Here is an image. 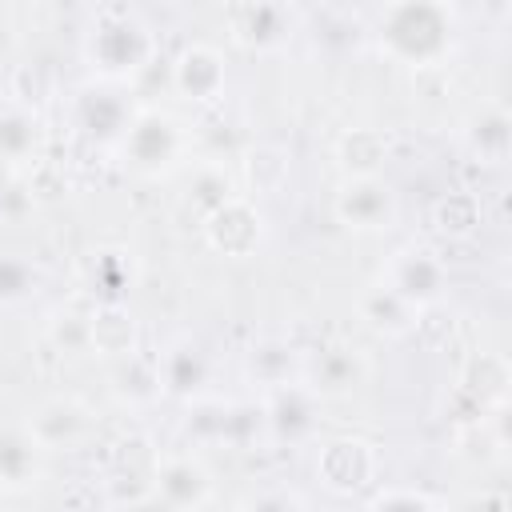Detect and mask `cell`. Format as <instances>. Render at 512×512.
I'll list each match as a JSON object with an SVG mask.
<instances>
[{"label": "cell", "instance_id": "cell-29", "mask_svg": "<svg viewBox=\"0 0 512 512\" xmlns=\"http://www.w3.org/2000/svg\"><path fill=\"white\" fill-rule=\"evenodd\" d=\"M0 308H4V304H0Z\"/></svg>", "mask_w": 512, "mask_h": 512}, {"label": "cell", "instance_id": "cell-26", "mask_svg": "<svg viewBox=\"0 0 512 512\" xmlns=\"http://www.w3.org/2000/svg\"><path fill=\"white\" fill-rule=\"evenodd\" d=\"M32 268L24 260H0V304H12V300H24L28 288H32Z\"/></svg>", "mask_w": 512, "mask_h": 512}, {"label": "cell", "instance_id": "cell-18", "mask_svg": "<svg viewBox=\"0 0 512 512\" xmlns=\"http://www.w3.org/2000/svg\"><path fill=\"white\" fill-rule=\"evenodd\" d=\"M156 376H160V388H168L176 396H196L200 384H204V376H208V360H204V352L196 344L184 340V344H172L164 352Z\"/></svg>", "mask_w": 512, "mask_h": 512}, {"label": "cell", "instance_id": "cell-19", "mask_svg": "<svg viewBox=\"0 0 512 512\" xmlns=\"http://www.w3.org/2000/svg\"><path fill=\"white\" fill-rule=\"evenodd\" d=\"M236 40L252 44V48H276L280 40H288V12L280 4H256V8H236Z\"/></svg>", "mask_w": 512, "mask_h": 512}, {"label": "cell", "instance_id": "cell-3", "mask_svg": "<svg viewBox=\"0 0 512 512\" xmlns=\"http://www.w3.org/2000/svg\"><path fill=\"white\" fill-rule=\"evenodd\" d=\"M380 284H384L392 296H400L412 312H420V308H428V304H436V300L444 296L448 268H444V260H440L432 248H424V244H404V248H396V252L388 256V264H384V272H380Z\"/></svg>", "mask_w": 512, "mask_h": 512}, {"label": "cell", "instance_id": "cell-1", "mask_svg": "<svg viewBox=\"0 0 512 512\" xmlns=\"http://www.w3.org/2000/svg\"><path fill=\"white\" fill-rule=\"evenodd\" d=\"M452 32V12L444 4H392L376 20L380 48L408 68L436 64L452 48Z\"/></svg>", "mask_w": 512, "mask_h": 512}, {"label": "cell", "instance_id": "cell-8", "mask_svg": "<svg viewBox=\"0 0 512 512\" xmlns=\"http://www.w3.org/2000/svg\"><path fill=\"white\" fill-rule=\"evenodd\" d=\"M300 376L312 396H348L364 380V360L352 348H320L308 364H300Z\"/></svg>", "mask_w": 512, "mask_h": 512}, {"label": "cell", "instance_id": "cell-10", "mask_svg": "<svg viewBox=\"0 0 512 512\" xmlns=\"http://www.w3.org/2000/svg\"><path fill=\"white\" fill-rule=\"evenodd\" d=\"M24 428H28V436H32L44 452H52V448L76 444V440L84 436V428H88V412H84L80 400H72V396H56V400H44V404L32 412V420H28Z\"/></svg>", "mask_w": 512, "mask_h": 512}, {"label": "cell", "instance_id": "cell-9", "mask_svg": "<svg viewBox=\"0 0 512 512\" xmlns=\"http://www.w3.org/2000/svg\"><path fill=\"white\" fill-rule=\"evenodd\" d=\"M160 500H168L176 512H188V508H200L212 492V480L204 472L200 460L192 456H164L156 464V488H152Z\"/></svg>", "mask_w": 512, "mask_h": 512}, {"label": "cell", "instance_id": "cell-5", "mask_svg": "<svg viewBox=\"0 0 512 512\" xmlns=\"http://www.w3.org/2000/svg\"><path fill=\"white\" fill-rule=\"evenodd\" d=\"M332 212L344 228L352 232H380L392 224L396 216V192L388 180L380 176H348L340 188H336V200H332Z\"/></svg>", "mask_w": 512, "mask_h": 512}, {"label": "cell", "instance_id": "cell-17", "mask_svg": "<svg viewBox=\"0 0 512 512\" xmlns=\"http://www.w3.org/2000/svg\"><path fill=\"white\" fill-rule=\"evenodd\" d=\"M468 148L484 160V164H504L508 148H512V120L500 104H488L472 116L468 124Z\"/></svg>", "mask_w": 512, "mask_h": 512}, {"label": "cell", "instance_id": "cell-7", "mask_svg": "<svg viewBox=\"0 0 512 512\" xmlns=\"http://www.w3.org/2000/svg\"><path fill=\"white\" fill-rule=\"evenodd\" d=\"M372 472H376V452L368 440H356V436L328 440L316 456V476L336 492H352V488L368 484Z\"/></svg>", "mask_w": 512, "mask_h": 512}, {"label": "cell", "instance_id": "cell-24", "mask_svg": "<svg viewBox=\"0 0 512 512\" xmlns=\"http://www.w3.org/2000/svg\"><path fill=\"white\" fill-rule=\"evenodd\" d=\"M304 496L284 488V484H260L252 492H244V500L236 504V512H304Z\"/></svg>", "mask_w": 512, "mask_h": 512}, {"label": "cell", "instance_id": "cell-11", "mask_svg": "<svg viewBox=\"0 0 512 512\" xmlns=\"http://www.w3.org/2000/svg\"><path fill=\"white\" fill-rule=\"evenodd\" d=\"M172 84L188 100H212L224 88V60H220V52H212L204 44L184 48L180 60L172 64Z\"/></svg>", "mask_w": 512, "mask_h": 512}, {"label": "cell", "instance_id": "cell-12", "mask_svg": "<svg viewBox=\"0 0 512 512\" xmlns=\"http://www.w3.org/2000/svg\"><path fill=\"white\" fill-rule=\"evenodd\" d=\"M312 392L304 388V384H284V388H276L272 396H268V404H264V424L280 436V440H288V444H296V440H304L308 432H312Z\"/></svg>", "mask_w": 512, "mask_h": 512}, {"label": "cell", "instance_id": "cell-21", "mask_svg": "<svg viewBox=\"0 0 512 512\" xmlns=\"http://www.w3.org/2000/svg\"><path fill=\"white\" fill-rule=\"evenodd\" d=\"M248 372L264 384V388H284V384H292V376L300 372V360H296V352L288 348V344H280V340H264L260 348H252L248 352Z\"/></svg>", "mask_w": 512, "mask_h": 512}, {"label": "cell", "instance_id": "cell-23", "mask_svg": "<svg viewBox=\"0 0 512 512\" xmlns=\"http://www.w3.org/2000/svg\"><path fill=\"white\" fill-rule=\"evenodd\" d=\"M288 172H292V164H288L284 148H256L248 156V180H252V192H260V196L280 192Z\"/></svg>", "mask_w": 512, "mask_h": 512}, {"label": "cell", "instance_id": "cell-6", "mask_svg": "<svg viewBox=\"0 0 512 512\" xmlns=\"http://www.w3.org/2000/svg\"><path fill=\"white\" fill-rule=\"evenodd\" d=\"M204 232H208V244L224 256H252L264 240V216L256 212L252 200L244 196H232L224 200L212 216H204Z\"/></svg>", "mask_w": 512, "mask_h": 512}, {"label": "cell", "instance_id": "cell-14", "mask_svg": "<svg viewBox=\"0 0 512 512\" xmlns=\"http://www.w3.org/2000/svg\"><path fill=\"white\" fill-rule=\"evenodd\" d=\"M44 448L28 436V428H4L0 432V484L4 488H28L40 476Z\"/></svg>", "mask_w": 512, "mask_h": 512}, {"label": "cell", "instance_id": "cell-16", "mask_svg": "<svg viewBox=\"0 0 512 512\" xmlns=\"http://www.w3.org/2000/svg\"><path fill=\"white\" fill-rule=\"evenodd\" d=\"M40 144V120L32 108L4 100L0 104V160L4 164H24L28 156H36Z\"/></svg>", "mask_w": 512, "mask_h": 512}, {"label": "cell", "instance_id": "cell-20", "mask_svg": "<svg viewBox=\"0 0 512 512\" xmlns=\"http://www.w3.org/2000/svg\"><path fill=\"white\" fill-rule=\"evenodd\" d=\"M360 312H364V320H368L376 332H384V336H400V332H408V328L416 324V312H412L400 296H392L384 284H372V288L364 292Z\"/></svg>", "mask_w": 512, "mask_h": 512}, {"label": "cell", "instance_id": "cell-2", "mask_svg": "<svg viewBox=\"0 0 512 512\" xmlns=\"http://www.w3.org/2000/svg\"><path fill=\"white\" fill-rule=\"evenodd\" d=\"M84 52L92 68L104 80H128L136 76L152 56V32L148 24L128 8H104L84 40Z\"/></svg>", "mask_w": 512, "mask_h": 512}, {"label": "cell", "instance_id": "cell-22", "mask_svg": "<svg viewBox=\"0 0 512 512\" xmlns=\"http://www.w3.org/2000/svg\"><path fill=\"white\" fill-rule=\"evenodd\" d=\"M384 152H388V140L372 128H356L352 136L340 140V156H344V168L352 176H376Z\"/></svg>", "mask_w": 512, "mask_h": 512}, {"label": "cell", "instance_id": "cell-15", "mask_svg": "<svg viewBox=\"0 0 512 512\" xmlns=\"http://www.w3.org/2000/svg\"><path fill=\"white\" fill-rule=\"evenodd\" d=\"M132 340H136V320L120 300H104L92 316H88V344L108 352V356H132Z\"/></svg>", "mask_w": 512, "mask_h": 512}, {"label": "cell", "instance_id": "cell-28", "mask_svg": "<svg viewBox=\"0 0 512 512\" xmlns=\"http://www.w3.org/2000/svg\"><path fill=\"white\" fill-rule=\"evenodd\" d=\"M128 512H176V508H172L168 500H160L156 492H148V496H140V500H136Z\"/></svg>", "mask_w": 512, "mask_h": 512}, {"label": "cell", "instance_id": "cell-13", "mask_svg": "<svg viewBox=\"0 0 512 512\" xmlns=\"http://www.w3.org/2000/svg\"><path fill=\"white\" fill-rule=\"evenodd\" d=\"M76 120L88 136H100V140H112V136H124V128L132 124V112L124 108V100L108 88H88L80 92L76 100Z\"/></svg>", "mask_w": 512, "mask_h": 512}, {"label": "cell", "instance_id": "cell-27", "mask_svg": "<svg viewBox=\"0 0 512 512\" xmlns=\"http://www.w3.org/2000/svg\"><path fill=\"white\" fill-rule=\"evenodd\" d=\"M452 512H504V500L500 496H468Z\"/></svg>", "mask_w": 512, "mask_h": 512}, {"label": "cell", "instance_id": "cell-25", "mask_svg": "<svg viewBox=\"0 0 512 512\" xmlns=\"http://www.w3.org/2000/svg\"><path fill=\"white\" fill-rule=\"evenodd\" d=\"M364 512H444L432 496L412 492V488H384Z\"/></svg>", "mask_w": 512, "mask_h": 512}, {"label": "cell", "instance_id": "cell-4", "mask_svg": "<svg viewBox=\"0 0 512 512\" xmlns=\"http://www.w3.org/2000/svg\"><path fill=\"white\" fill-rule=\"evenodd\" d=\"M120 148H124V160L144 172V176H160L176 164L180 148H184V136H180V124L168 116V112H140L132 116V124L124 128L120 136Z\"/></svg>", "mask_w": 512, "mask_h": 512}]
</instances>
